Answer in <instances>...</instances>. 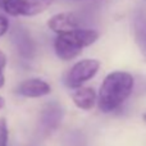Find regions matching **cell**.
<instances>
[{
    "label": "cell",
    "mask_w": 146,
    "mask_h": 146,
    "mask_svg": "<svg viewBox=\"0 0 146 146\" xmlns=\"http://www.w3.org/2000/svg\"><path fill=\"white\" fill-rule=\"evenodd\" d=\"M133 77L127 72L115 71L104 78L99 91V109L104 113L113 111L127 100L133 90Z\"/></svg>",
    "instance_id": "cell-1"
},
{
    "label": "cell",
    "mask_w": 146,
    "mask_h": 146,
    "mask_svg": "<svg viewBox=\"0 0 146 146\" xmlns=\"http://www.w3.org/2000/svg\"><path fill=\"white\" fill-rule=\"evenodd\" d=\"M99 38V33L95 30H81L74 28L64 33H58L54 41L55 54L63 60H71L80 55L82 49L90 46Z\"/></svg>",
    "instance_id": "cell-2"
},
{
    "label": "cell",
    "mask_w": 146,
    "mask_h": 146,
    "mask_svg": "<svg viewBox=\"0 0 146 146\" xmlns=\"http://www.w3.org/2000/svg\"><path fill=\"white\" fill-rule=\"evenodd\" d=\"M100 68V62L96 59H83L76 63L68 72L66 78V85L71 88H77L86 81L91 80Z\"/></svg>",
    "instance_id": "cell-3"
},
{
    "label": "cell",
    "mask_w": 146,
    "mask_h": 146,
    "mask_svg": "<svg viewBox=\"0 0 146 146\" xmlns=\"http://www.w3.org/2000/svg\"><path fill=\"white\" fill-rule=\"evenodd\" d=\"M64 117V110L58 103H49L44 106L40 115L41 129L46 135L51 133L60 126Z\"/></svg>",
    "instance_id": "cell-4"
},
{
    "label": "cell",
    "mask_w": 146,
    "mask_h": 146,
    "mask_svg": "<svg viewBox=\"0 0 146 146\" xmlns=\"http://www.w3.org/2000/svg\"><path fill=\"white\" fill-rule=\"evenodd\" d=\"M12 42L14 44L18 54L25 59H32L35 55V42L27 30L21 26H15L10 33Z\"/></svg>",
    "instance_id": "cell-5"
},
{
    "label": "cell",
    "mask_w": 146,
    "mask_h": 146,
    "mask_svg": "<svg viewBox=\"0 0 146 146\" xmlns=\"http://www.w3.org/2000/svg\"><path fill=\"white\" fill-rule=\"evenodd\" d=\"M51 91V87L48 82L38 78H31L26 80L18 85L15 92L25 98H40V96L49 95Z\"/></svg>",
    "instance_id": "cell-6"
},
{
    "label": "cell",
    "mask_w": 146,
    "mask_h": 146,
    "mask_svg": "<svg viewBox=\"0 0 146 146\" xmlns=\"http://www.w3.org/2000/svg\"><path fill=\"white\" fill-rule=\"evenodd\" d=\"M48 26L55 33H64L78 28V19L73 13H59L49 19Z\"/></svg>",
    "instance_id": "cell-7"
},
{
    "label": "cell",
    "mask_w": 146,
    "mask_h": 146,
    "mask_svg": "<svg viewBox=\"0 0 146 146\" xmlns=\"http://www.w3.org/2000/svg\"><path fill=\"white\" fill-rule=\"evenodd\" d=\"M73 103L82 110H91L96 104V92L91 87H81L73 94Z\"/></svg>",
    "instance_id": "cell-8"
},
{
    "label": "cell",
    "mask_w": 146,
    "mask_h": 146,
    "mask_svg": "<svg viewBox=\"0 0 146 146\" xmlns=\"http://www.w3.org/2000/svg\"><path fill=\"white\" fill-rule=\"evenodd\" d=\"M54 3V0H22V10L21 15L32 17L45 12Z\"/></svg>",
    "instance_id": "cell-9"
},
{
    "label": "cell",
    "mask_w": 146,
    "mask_h": 146,
    "mask_svg": "<svg viewBox=\"0 0 146 146\" xmlns=\"http://www.w3.org/2000/svg\"><path fill=\"white\" fill-rule=\"evenodd\" d=\"M136 32L140 42L146 41V18L145 14H139L136 18Z\"/></svg>",
    "instance_id": "cell-10"
},
{
    "label": "cell",
    "mask_w": 146,
    "mask_h": 146,
    "mask_svg": "<svg viewBox=\"0 0 146 146\" xmlns=\"http://www.w3.org/2000/svg\"><path fill=\"white\" fill-rule=\"evenodd\" d=\"M8 137H9V131H8L7 119L0 118V146L8 145Z\"/></svg>",
    "instance_id": "cell-11"
},
{
    "label": "cell",
    "mask_w": 146,
    "mask_h": 146,
    "mask_svg": "<svg viewBox=\"0 0 146 146\" xmlns=\"http://www.w3.org/2000/svg\"><path fill=\"white\" fill-rule=\"evenodd\" d=\"M5 66H7V55L0 50V88H1L5 83V77H4Z\"/></svg>",
    "instance_id": "cell-12"
},
{
    "label": "cell",
    "mask_w": 146,
    "mask_h": 146,
    "mask_svg": "<svg viewBox=\"0 0 146 146\" xmlns=\"http://www.w3.org/2000/svg\"><path fill=\"white\" fill-rule=\"evenodd\" d=\"M8 30H9V21L7 17L0 14V37L4 36L8 32Z\"/></svg>",
    "instance_id": "cell-13"
},
{
    "label": "cell",
    "mask_w": 146,
    "mask_h": 146,
    "mask_svg": "<svg viewBox=\"0 0 146 146\" xmlns=\"http://www.w3.org/2000/svg\"><path fill=\"white\" fill-rule=\"evenodd\" d=\"M5 106V100L3 96H0V110H3V108Z\"/></svg>",
    "instance_id": "cell-14"
},
{
    "label": "cell",
    "mask_w": 146,
    "mask_h": 146,
    "mask_svg": "<svg viewBox=\"0 0 146 146\" xmlns=\"http://www.w3.org/2000/svg\"><path fill=\"white\" fill-rule=\"evenodd\" d=\"M5 1H7V0H0V9H1V8H3V5L5 4Z\"/></svg>",
    "instance_id": "cell-15"
},
{
    "label": "cell",
    "mask_w": 146,
    "mask_h": 146,
    "mask_svg": "<svg viewBox=\"0 0 146 146\" xmlns=\"http://www.w3.org/2000/svg\"><path fill=\"white\" fill-rule=\"evenodd\" d=\"M142 118H144V121H145V122H146V113H145V114H144V117H142Z\"/></svg>",
    "instance_id": "cell-16"
}]
</instances>
